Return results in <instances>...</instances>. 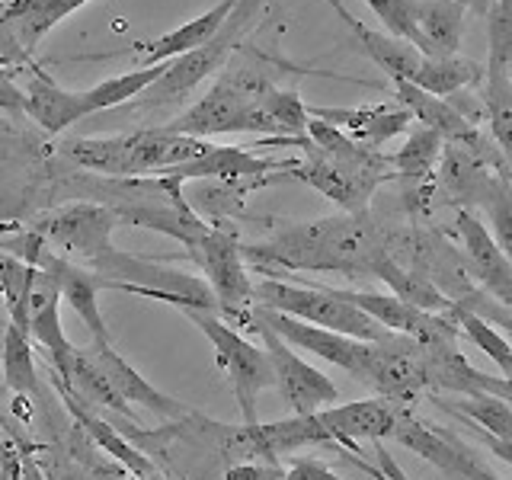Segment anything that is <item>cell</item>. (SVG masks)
I'll return each instance as SVG.
<instances>
[{"instance_id":"obj_16","label":"cell","mask_w":512,"mask_h":480,"mask_svg":"<svg viewBox=\"0 0 512 480\" xmlns=\"http://www.w3.org/2000/svg\"><path fill=\"white\" fill-rule=\"evenodd\" d=\"M84 349L93 359V365L100 368V375L106 378L109 388L116 391V397L125 400L128 407L132 404L144 407L157 416H164V420H192V416H196V410H192L189 404L154 388V384L144 378L138 368L122 356V352H116L112 340H90V346H84Z\"/></svg>"},{"instance_id":"obj_26","label":"cell","mask_w":512,"mask_h":480,"mask_svg":"<svg viewBox=\"0 0 512 480\" xmlns=\"http://www.w3.org/2000/svg\"><path fill=\"white\" fill-rule=\"evenodd\" d=\"M432 400L461 416L464 423H471L474 432H484V436L496 442H512V407L506 400L493 397L487 391H464V394H432Z\"/></svg>"},{"instance_id":"obj_17","label":"cell","mask_w":512,"mask_h":480,"mask_svg":"<svg viewBox=\"0 0 512 480\" xmlns=\"http://www.w3.org/2000/svg\"><path fill=\"white\" fill-rule=\"evenodd\" d=\"M317 416L336 452H359V442L391 439L397 407L381 397H368V400H352V404L324 407L317 410Z\"/></svg>"},{"instance_id":"obj_34","label":"cell","mask_w":512,"mask_h":480,"mask_svg":"<svg viewBox=\"0 0 512 480\" xmlns=\"http://www.w3.org/2000/svg\"><path fill=\"white\" fill-rule=\"evenodd\" d=\"M0 109L7 112V116L20 119L26 116L23 109V87H16V80L7 68H0Z\"/></svg>"},{"instance_id":"obj_10","label":"cell","mask_w":512,"mask_h":480,"mask_svg":"<svg viewBox=\"0 0 512 480\" xmlns=\"http://www.w3.org/2000/svg\"><path fill=\"white\" fill-rule=\"evenodd\" d=\"M487 45L480 106L487 132L512 170V0H493L487 13Z\"/></svg>"},{"instance_id":"obj_5","label":"cell","mask_w":512,"mask_h":480,"mask_svg":"<svg viewBox=\"0 0 512 480\" xmlns=\"http://www.w3.org/2000/svg\"><path fill=\"white\" fill-rule=\"evenodd\" d=\"M208 148H212V141L170 132L167 125H151L125 135L77 138L64 144V157L80 170L100 173L106 180H135V176H157L164 170L183 167L189 160L202 157Z\"/></svg>"},{"instance_id":"obj_24","label":"cell","mask_w":512,"mask_h":480,"mask_svg":"<svg viewBox=\"0 0 512 480\" xmlns=\"http://www.w3.org/2000/svg\"><path fill=\"white\" fill-rule=\"evenodd\" d=\"M464 10L458 0H420L413 48L426 58H455L464 39Z\"/></svg>"},{"instance_id":"obj_7","label":"cell","mask_w":512,"mask_h":480,"mask_svg":"<svg viewBox=\"0 0 512 480\" xmlns=\"http://www.w3.org/2000/svg\"><path fill=\"white\" fill-rule=\"evenodd\" d=\"M266 7V0H237L234 10L228 13V20L221 23V29L215 32L205 45L192 48V52L167 61V71L157 84L144 93V106L148 109H173L189 100V93L199 84H205L208 77L221 74L228 68V61L234 58V52L247 42V32L256 23V16ZM141 106V109H144Z\"/></svg>"},{"instance_id":"obj_25","label":"cell","mask_w":512,"mask_h":480,"mask_svg":"<svg viewBox=\"0 0 512 480\" xmlns=\"http://www.w3.org/2000/svg\"><path fill=\"white\" fill-rule=\"evenodd\" d=\"M58 381V378H55ZM58 391H61V400H64V407H68V413L77 420V426L87 432V436L103 448V452L109 458H116L122 468H128L135 477H144V480H154L157 477V464L141 452V448H135L128 439L119 436V429H112L100 413L90 410L87 404H80V400L64 388V384L58 381Z\"/></svg>"},{"instance_id":"obj_32","label":"cell","mask_w":512,"mask_h":480,"mask_svg":"<svg viewBox=\"0 0 512 480\" xmlns=\"http://www.w3.org/2000/svg\"><path fill=\"white\" fill-rule=\"evenodd\" d=\"M368 10H372L384 32L404 39V42H416V16H420V0H365Z\"/></svg>"},{"instance_id":"obj_11","label":"cell","mask_w":512,"mask_h":480,"mask_svg":"<svg viewBox=\"0 0 512 480\" xmlns=\"http://www.w3.org/2000/svg\"><path fill=\"white\" fill-rule=\"evenodd\" d=\"M362 384L394 407H413L423 394H429L426 349L410 336L388 333L384 340L372 343Z\"/></svg>"},{"instance_id":"obj_28","label":"cell","mask_w":512,"mask_h":480,"mask_svg":"<svg viewBox=\"0 0 512 480\" xmlns=\"http://www.w3.org/2000/svg\"><path fill=\"white\" fill-rule=\"evenodd\" d=\"M375 279L388 285V288H391V295H397L400 301H407V304H413V308H420V311H429V314H448V311L455 308V304L448 301L426 276H420V272L410 269V266H400L391 253L381 260Z\"/></svg>"},{"instance_id":"obj_18","label":"cell","mask_w":512,"mask_h":480,"mask_svg":"<svg viewBox=\"0 0 512 480\" xmlns=\"http://www.w3.org/2000/svg\"><path fill=\"white\" fill-rule=\"evenodd\" d=\"M58 304H61V292H58L55 279L36 266V279H32L29 298H26L29 340L39 343L48 352V365H52V372L64 381L71 372V359H74L77 346L68 340V333H64V327H61Z\"/></svg>"},{"instance_id":"obj_30","label":"cell","mask_w":512,"mask_h":480,"mask_svg":"<svg viewBox=\"0 0 512 480\" xmlns=\"http://www.w3.org/2000/svg\"><path fill=\"white\" fill-rule=\"evenodd\" d=\"M29 330L7 324L4 333V381L13 394L39 397V375H36V359L29 352Z\"/></svg>"},{"instance_id":"obj_14","label":"cell","mask_w":512,"mask_h":480,"mask_svg":"<svg viewBox=\"0 0 512 480\" xmlns=\"http://www.w3.org/2000/svg\"><path fill=\"white\" fill-rule=\"evenodd\" d=\"M445 141L423 125H410L404 148L391 157L394 180L404 189V205L413 224L432 215L436 208V176H439V160H442Z\"/></svg>"},{"instance_id":"obj_4","label":"cell","mask_w":512,"mask_h":480,"mask_svg":"<svg viewBox=\"0 0 512 480\" xmlns=\"http://www.w3.org/2000/svg\"><path fill=\"white\" fill-rule=\"evenodd\" d=\"M282 68L279 61L266 58L247 42L237 48L228 68L218 74L205 96L186 106L180 116L170 119V132L189 138H215V135H266L279 138V128L263 112L260 96L276 84L272 71Z\"/></svg>"},{"instance_id":"obj_3","label":"cell","mask_w":512,"mask_h":480,"mask_svg":"<svg viewBox=\"0 0 512 480\" xmlns=\"http://www.w3.org/2000/svg\"><path fill=\"white\" fill-rule=\"evenodd\" d=\"M256 148H301L288 180L311 186L346 215H365L378 186L394 180L388 154L362 148L320 119H308L301 138H266Z\"/></svg>"},{"instance_id":"obj_36","label":"cell","mask_w":512,"mask_h":480,"mask_svg":"<svg viewBox=\"0 0 512 480\" xmlns=\"http://www.w3.org/2000/svg\"><path fill=\"white\" fill-rule=\"evenodd\" d=\"M471 388L500 397V400H506V404L512 407V378H496V375H487V372H474Z\"/></svg>"},{"instance_id":"obj_12","label":"cell","mask_w":512,"mask_h":480,"mask_svg":"<svg viewBox=\"0 0 512 480\" xmlns=\"http://www.w3.org/2000/svg\"><path fill=\"white\" fill-rule=\"evenodd\" d=\"M247 327L263 340V349L272 365V378H276V391L282 394V404L295 416L317 413L324 407H333L336 400H340L336 384L320 372V368L304 362L298 352L285 340H279L266 324H260V320H247Z\"/></svg>"},{"instance_id":"obj_1","label":"cell","mask_w":512,"mask_h":480,"mask_svg":"<svg viewBox=\"0 0 512 480\" xmlns=\"http://www.w3.org/2000/svg\"><path fill=\"white\" fill-rule=\"evenodd\" d=\"M116 224H119L116 212L103 202H71L64 208H55V212L39 215L32 231L45 240L48 250H55L68 263L93 272V276H100L103 288H119V285L151 288V292L186 298L192 308L218 311V304L202 279L119 250L112 244Z\"/></svg>"},{"instance_id":"obj_21","label":"cell","mask_w":512,"mask_h":480,"mask_svg":"<svg viewBox=\"0 0 512 480\" xmlns=\"http://www.w3.org/2000/svg\"><path fill=\"white\" fill-rule=\"evenodd\" d=\"M36 266L55 279L61 301H68L74 308V314L84 320V327L90 330V340H112L109 330H106V320L100 314V292H103V279L100 276H93V272L68 263L64 256H58L55 250H48V247L39 253Z\"/></svg>"},{"instance_id":"obj_6","label":"cell","mask_w":512,"mask_h":480,"mask_svg":"<svg viewBox=\"0 0 512 480\" xmlns=\"http://www.w3.org/2000/svg\"><path fill=\"white\" fill-rule=\"evenodd\" d=\"M253 304H263L269 311H279L295 320H304V324L352 336V340L362 343H378L391 333L365 311H359L352 301H346L343 288H330V285L285 282V279L263 276L260 282H253Z\"/></svg>"},{"instance_id":"obj_27","label":"cell","mask_w":512,"mask_h":480,"mask_svg":"<svg viewBox=\"0 0 512 480\" xmlns=\"http://www.w3.org/2000/svg\"><path fill=\"white\" fill-rule=\"evenodd\" d=\"M167 71V61L164 64H148V68H135V71H125L116 77H106L100 84H93L90 90H80V103H84V112L93 116V112H106L112 106H122L135 96L148 93L160 77Z\"/></svg>"},{"instance_id":"obj_23","label":"cell","mask_w":512,"mask_h":480,"mask_svg":"<svg viewBox=\"0 0 512 480\" xmlns=\"http://www.w3.org/2000/svg\"><path fill=\"white\" fill-rule=\"evenodd\" d=\"M237 0H221V4H215L212 10H205L202 16H196V20H186L183 26H176L173 32H164V36H157L151 42H138V45H128L122 48V52H112V55H141L144 68L148 64H164V61H173L180 58L186 52H192V48L205 45L208 39L215 36V32L221 29V23L228 20V13L234 10Z\"/></svg>"},{"instance_id":"obj_2","label":"cell","mask_w":512,"mask_h":480,"mask_svg":"<svg viewBox=\"0 0 512 480\" xmlns=\"http://www.w3.org/2000/svg\"><path fill=\"white\" fill-rule=\"evenodd\" d=\"M240 253L247 266L266 279H279L282 272H336L346 279H375L391 247L372 212H336L317 221L285 224L263 244H240Z\"/></svg>"},{"instance_id":"obj_20","label":"cell","mask_w":512,"mask_h":480,"mask_svg":"<svg viewBox=\"0 0 512 480\" xmlns=\"http://www.w3.org/2000/svg\"><path fill=\"white\" fill-rule=\"evenodd\" d=\"M23 71H26L23 109L45 135H61L74 122L87 119L84 103H80V90H64L39 61L26 64Z\"/></svg>"},{"instance_id":"obj_8","label":"cell","mask_w":512,"mask_h":480,"mask_svg":"<svg viewBox=\"0 0 512 480\" xmlns=\"http://www.w3.org/2000/svg\"><path fill=\"white\" fill-rule=\"evenodd\" d=\"M192 324H196L205 340L215 349V365L228 375V384L234 391L240 420L247 426L260 423L256 420V397L263 391L276 388V378H272V365L263 346L250 343L237 327H231L218 311H205V308H186L183 311Z\"/></svg>"},{"instance_id":"obj_35","label":"cell","mask_w":512,"mask_h":480,"mask_svg":"<svg viewBox=\"0 0 512 480\" xmlns=\"http://www.w3.org/2000/svg\"><path fill=\"white\" fill-rule=\"evenodd\" d=\"M23 474V452L10 439H0V480H20Z\"/></svg>"},{"instance_id":"obj_13","label":"cell","mask_w":512,"mask_h":480,"mask_svg":"<svg viewBox=\"0 0 512 480\" xmlns=\"http://www.w3.org/2000/svg\"><path fill=\"white\" fill-rule=\"evenodd\" d=\"M247 320H260V324H266L272 333L279 336V340H285L292 349L311 352V356L343 368V372H349L352 378L362 381V375H365L368 356H372V343H362V340H352V336H343V333L304 324V320H295L288 314L269 311V308H263V304H253Z\"/></svg>"},{"instance_id":"obj_19","label":"cell","mask_w":512,"mask_h":480,"mask_svg":"<svg viewBox=\"0 0 512 480\" xmlns=\"http://www.w3.org/2000/svg\"><path fill=\"white\" fill-rule=\"evenodd\" d=\"M308 116L320 119L333 128H340L346 138H352L362 148L381 151L391 138L410 132V112L397 103H378V106H308Z\"/></svg>"},{"instance_id":"obj_38","label":"cell","mask_w":512,"mask_h":480,"mask_svg":"<svg viewBox=\"0 0 512 480\" xmlns=\"http://www.w3.org/2000/svg\"><path fill=\"white\" fill-rule=\"evenodd\" d=\"M458 4L468 10V13H477V16H487L490 7H493V0H458Z\"/></svg>"},{"instance_id":"obj_31","label":"cell","mask_w":512,"mask_h":480,"mask_svg":"<svg viewBox=\"0 0 512 480\" xmlns=\"http://www.w3.org/2000/svg\"><path fill=\"white\" fill-rule=\"evenodd\" d=\"M445 429V426H442ZM445 439H448V452L445 458L439 461V471L445 474H452V477H461V480H503L500 474H493L484 461L477 458V452L468 445V442H461L455 432H448L445 429Z\"/></svg>"},{"instance_id":"obj_15","label":"cell","mask_w":512,"mask_h":480,"mask_svg":"<svg viewBox=\"0 0 512 480\" xmlns=\"http://www.w3.org/2000/svg\"><path fill=\"white\" fill-rule=\"evenodd\" d=\"M452 234L458 240L461 260L474 276V282L512 317V260L496 247L487 224L474 212H468V208H455Z\"/></svg>"},{"instance_id":"obj_9","label":"cell","mask_w":512,"mask_h":480,"mask_svg":"<svg viewBox=\"0 0 512 480\" xmlns=\"http://www.w3.org/2000/svg\"><path fill=\"white\" fill-rule=\"evenodd\" d=\"M186 250V256L202 272V282L212 292L218 314L231 327L247 324L253 308V279L237 237L221 224H208L196 240H189Z\"/></svg>"},{"instance_id":"obj_22","label":"cell","mask_w":512,"mask_h":480,"mask_svg":"<svg viewBox=\"0 0 512 480\" xmlns=\"http://www.w3.org/2000/svg\"><path fill=\"white\" fill-rule=\"evenodd\" d=\"M327 4H330L333 13L340 16V20L349 26L352 36L359 39V45L365 48V55L372 58L391 80H407V84H416V80H420L423 64H426V55L416 52V48H413L410 42L391 36V32L365 26L362 20H356V16H352V13L343 7V0H327Z\"/></svg>"},{"instance_id":"obj_33","label":"cell","mask_w":512,"mask_h":480,"mask_svg":"<svg viewBox=\"0 0 512 480\" xmlns=\"http://www.w3.org/2000/svg\"><path fill=\"white\" fill-rule=\"evenodd\" d=\"M375 445V464L372 461H365L362 458V452H340L343 455V461H349V464H356L359 471H365L368 477H375V480H410L407 474H404V468L394 461V455L384 448V442H372Z\"/></svg>"},{"instance_id":"obj_29","label":"cell","mask_w":512,"mask_h":480,"mask_svg":"<svg viewBox=\"0 0 512 480\" xmlns=\"http://www.w3.org/2000/svg\"><path fill=\"white\" fill-rule=\"evenodd\" d=\"M448 317H452V324L458 327V336H464V340L477 346L496 368H500V378H512V343L506 333H500L493 324H487L484 317H477L464 308H452Z\"/></svg>"},{"instance_id":"obj_37","label":"cell","mask_w":512,"mask_h":480,"mask_svg":"<svg viewBox=\"0 0 512 480\" xmlns=\"http://www.w3.org/2000/svg\"><path fill=\"white\" fill-rule=\"evenodd\" d=\"M480 439H484V445L490 448V452L500 458V461H506V464H512V442H496V439H490V436H484V432H477Z\"/></svg>"}]
</instances>
